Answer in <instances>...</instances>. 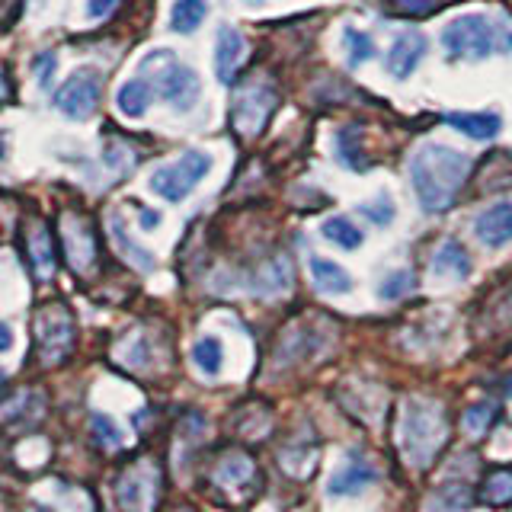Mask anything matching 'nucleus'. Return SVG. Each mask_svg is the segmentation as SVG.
Returning a JSON list of instances; mask_svg holds the SVG:
<instances>
[{"instance_id": "6ab92c4d", "label": "nucleus", "mask_w": 512, "mask_h": 512, "mask_svg": "<svg viewBox=\"0 0 512 512\" xmlns=\"http://www.w3.org/2000/svg\"><path fill=\"white\" fill-rule=\"evenodd\" d=\"M311 279L320 292H330V295H346L352 292V276L333 260H324V256H311Z\"/></svg>"}, {"instance_id": "cd10ccee", "label": "nucleus", "mask_w": 512, "mask_h": 512, "mask_svg": "<svg viewBox=\"0 0 512 512\" xmlns=\"http://www.w3.org/2000/svg\"><path fill=\"white\" fill-rule=\"evenodd\" d=\"M250 477H253V464H250V458H244V455L224 458V461L218 464V471H215V480H218V484H228V487L244 484V480H250Z\"/></svg>"}, {"instance_id": "72a5a7b5", "label": "nucleus", "mask_w": 512, "mask_h": 512, "mask_svg": "<svg viewBox=\"0 0 512 512\" xmlns=\"http://www.w3.org/2000/svg\"><path fill=\"white\" fill-rule=\"evenodd\" d=\"M32 71H36V77H39V87L48 90V87H52V74H55V55L42 52L36 61H32Z\"/></svg>"}, {"instance_id": "b1692460", "label": "nucleus", "mask_w": 512, "mask_h": 512, "mask_svg": "<svg viewBox=\"0 0 512 512\" xmlns=\"http://www.w3.org/2000/svg\"><path fill=\"white\" fill-rule=\"evenodd\" d=\"M109 231H112V240H116V244H119V250H122V253H125L128 260H132L138 269H144V272L154 269V256H151L148 250H141V247L135 244V240L125 234V224H122V218H119V215H112Z\"/></svg>"}, {"instance_id": "4c0bfd02", "label": "nucleus", "mask_w": 512, "mask_h": 512, "mask_svg": "<svg viewBox=\"0 0 512 512\" xmlns=\"http://www.w3.org/2000/svg\"><path fill=\"white\" fill-rule=\"evenodd\" d=\"M157 224H160V215L151 212V208H141V228H144V231H154Z\"/></svg>"}, {"instance_id": "2f4dec72", "label": "nucleus", "mask_w": 512, "mask_h": 512, "mask_svg": "<svg viewBox=\"0 0 512 512\" xmlns=\"http://www.w3.org/2000/svg\"><path fill=\"white\" fill-rule=\"evenodd\" d=\"M413 288V276L407 269H397V272H391L388 279L381 282V288H378V295L384 298V301H397V298H404L407 292Z\"/></svg>"}, {"instance_id": "4be33fe9", "label": "nucleus", "mask_w": 512, "mask_h": 512, "mask_svg": "<svg viewBox=\"0 0 512 512\" xmlns=\"http://www.w3.org/2000/svg\"><path fill=\"white\" fill-rule=\"evenodd\" d=\"M480 500L487 506H509L512 503V471H506V468L490 471L484 487H480Z\"/></svg>"}, {"instance_id": "423d86ee", "label": "nucleus", "mask_w": 512, "mask_h": 512, "mask_svg": "<svg viewBox=\"0 0 512 512\" xmlns=\"http://www.w3.org/2000/svg\"><path fill=\"white\" fill-rule=\"evenodd\" d=\"M276 103H279V93L276 87L269 84V80L256 77V80H247L244 87H237L234 100H231V125L237 135L244 138H253L260 135L269 116L276 112Z\"/></svg>"}, {"instance_id": "4468645a", "label": "nucleus", "mask_w": 512, "mask_h": 512, "mask_svg": "<svg viewBox=\"0 0 512 512\" xmlns=\"http://www.w3.org/2000/svg\"><path fill=\"white\" fill-rule=\"evenodd\" d=\"M378 471L368 464L359 452H349V458L336 468L333 480H330V493L333 496H356L362 493L368 484H375Z\"/></svg>"}, {"instance_id": "f704fd0d", "label": "nucleus", "mask_w": 512, "mask_h": 512, "mask_svg": "<svg viewBox=\"0 0 512 512\" xmlns=\"http://www.w3.org/2000/svg\"><path fill=\"white\" fill-rule=\"evenodd\" d=\"M391 4L404 13H413V16H429L432 10L442 7V0H391Z\"/></svg>"}, {"instance_id": "dca6fc26", "label": "nucleus", "mask_w": 512, "mask_h": 512, "mask_svg": "<svg viewBox=\"0 0 512 512\" xmlns=\"http://www.w3.org/2000/svg\"><path fill=\"white\" fill-rule=\"evenodd\" d=\"M432 276L445 282H464L471 276V256L458 240H445V244L432 253Z\"/></svg>"}, {"instance_id": "6e6552de", "label": "nucleus", "mask_w": 512, "mask_h": 512, "mask_svg": "<svg viewBox=\"0 0 512 512\" xmlns=\"http://www.w3.org/2000/svg\"><path fill=\"white\" fill-rule=\"evenodd\" d=\"M58 240L74 276H90L96 260H100V244H96L90 218H84L80 212H64L58 218Z\"/></svg>"}, {"instance_id": "f03ea898", "label": "nucleus", "mask_w": 512, "mask_h": 512, "mask_svg": "<svg viewBox=\"0 0 512 512\" xmlns=\"http://www.w3.org/2000/svg\"><path fill=\"white\" fill-rule=\"evenodd\" d=\"M442 48L455 61H484L490 55L512 52V29L484 13L455 16L442 29Z\"/></svg>"}, {"instance_id": "20e7f679", "label": "nucleus", "mask_w": 512, "mask_h": 512, "mask_svg": "<svg viewBox=\"0 0 512 512\" xmlns=\"http://www.w3.org/2000/svg\"><path fill=\"white\" fill-rule=\"evenodd\" d=\"M141 74L154 80V90L160 93V100H167L176 112H189L199 103L202 80L199 74L176 61L170 52H154L141 61Z\"/></svg>"}, {"instance_id": "393cba45", "label": "nucleus", "mask_w": 512, "mask_h": 512, "mask_svg": "<svg viewBox=\"0 0 512 512\" xmlns=\"http://www.w3.org/2000/svg\"><path fill=\"white\" fill-rule=\"evenodd\" d=\"M192 362H196L205 375H218L224 365V349L218 336H202V340L192 346Z\"/></svg>"}, {"instance_id": "1a4fd4ad", "label": "nucleus", "mask_w": 512, "mask_h": 512, "mask_svg": "<svg viewBox=\"0 0 512 512\" xmlns=\"http://www.w3.org/2000/svg\"><path fill=\"white\" fill-rule=\"evenodd\" d=\"M157 496H160V471L154 461L141 458L128 471H122L116 484V500L125 512H151L157 506Z\"/></svg>"}, {"instance_id": "412c9836", "label": "nucleus", "mask_w": 512, "mask_h": 512, "mask_svg": "<svg viewBox=\"0 0 512 512\" xmlns=\"http://www.w3.org/2000/svg\"><path fill=\"white\" fill-rule=\"evenodd\" d=\"M205 16H208L205 0H176L170 26H173V32H180V36H189V32H196L205 23Z\"/></svg>"}, {"instance_id": "7ed1b4c3", "label": "nucleus", "mask_w": 512, "mask_h": 512, "mask_svg": "<svg viewBox=\"0 0 512 512\" xmlns=\"http://www.w3.org/2000/svg\"><path fill=\"white\" fill-rule=\"evenodd\" d=\"M400 445H404V455L416 468H426L436 458V452L445 445V413L436 400H410L404 420H400Z\"/></svg>"}, {"instance_id": "9d476101", "label": "nucleus", "mask_w": 512, "mask_h": 512, "mask_svg": "<svg viewBox=\"0 0 512 512\" xmlns=\"http://www.w3.org/2000/svg\"><path fill=\"white\" fill-rule=\"evenodd\" d=\"M100 93H103V74L96 68H80L61 84L55 93V106L64 112L68 119H90L96 106H100Z\"/></svg>"}, {"instance_id": "ea45409f", "label": "nucleus", "mask_w": 512, "mask_h": 512, "mask_svg": "<svg viewBox=\"0 0 512 512\" xmlns=\"http://www.w3.org/2000/svg\"><path fill=\"white\" fill-rule=\"evenodd\" d=\"M10 77H7V71H0V100H7V96H10Z\"/></svg>"}, {"instance_id": "a878e982", "label": "nucleus", "mask_w": 512, "mask_h": 512, "mask_svg": "<svg viewBox=\"0 0 512 512\" xmlns=\"http://www.w3.org/2000/svg\"><path fill=\"white\" fill-rule=\"evenodd\" d=\"M324 237L330 240V244L343 247V250H356L362 244L359 224L349 221V218H330V221H324Z\"/></svg>"}, {"instance_id": "f3484780", "label": "nucleus", "mask_w": 512, "mask_h": 512, "mask_svg": "<svg viewBox=\"0 0 512 512\" xmlns=\"http://www.w3.org/2000/svg\"><path fill=\"white\" fill-rule=\"evenodd\" d=\"M288 288H292V263H288V256L276 253L272 260H266L260 266V272H256L253 292L266 295V298H276V295L288 292Z\"/></svg>"}, {"instance_id": "39448f33", "label": "nucleus", "mask_w": 512, "mask_h": 512, "mask_svg": "<svg viewBox=\"0 0 512 512\" xmlns=\"http://www.w3.org/2000/svg\"><path fill=\"white\" fill-rule=\"evenodd\" d=\"M74 343H77V327H74V314L68 311V304H61V301L42 304L36 314L39 359L45 365H58L74 352Z\"/></svg>"}, {"instance_id": "a19ab883", "label": "nucleus", "mask_w": 512, "mask_h": 512, "mask_svg": "<svg viewBox=\"0 0 512 512\" xmlns=\"http://www.w3.org/2000/svg\"><path fill=\"white\" fill-rule=\"evenodd\" d=\"M247 4H253V7H256V4H263V0H247Z\"/></svg>"}, {"instance_id": "58836bf2", "label": "nucleus", "mask_w": 512, "mask_h": 512, "mask_svg": "<svg viewBox=\"0 0 512 512\" xmlns=\"http://www.w3.org/2000/svg\"><path fill=\"white\" fill-rule=\"evenodd\" d=\"M13 349V330L7 324H0V352Z\"/></svg>"}, {"instance_id": "473e14b6", "label": "nucleus", "mask_w": 512, "mask_h": 512, "mask_svg": "<svg viewBox=\"0 0 512 512\" xmlns=\"http://www.w3.org/2000/svg\"><path fill=\"white\" fill-rule=\"evenodd\" d=\"M461 423H464V429L471 432V436H484L487 426L493 423V407H487V404L468 407V410H464V416H461Z\"/></svg>"}, {"instance_id": "e433bc0d", "label": "nucleus", "mask_w": 512, "mask_h": 512, "mask_svg": "<svg viewBox=\"0 0 512 512\" xmlns=\"http://www.w3.org/2000/svg\"><path fill=\"white\" fill-rule=\"evenodd\" d=\"M112 7H116V0H87V10H90V16H96V20L106 16Z\"/></svg>"}, {"instance_id": "f257e3e1", "label": "nucleus", "mask_w": 512, "mask_h": 512, "mask_svg": "<svg viewBox=\"0 0 512 512\" xmlns=\"http://www.w3.org/2000/svg\"><path fill=\"white\" fill-rule=\"evenodd\" d=\"M471 160L445 144H423L410 157V186L426 212L452 208L461 186L468 183Z\"/></svg>"}, {"instance_id": "f8f14e48", "label": "nucleus", "mask_w": 512, "mask_h": 512, "mask_svg": "<svg viewBox=\"0 0 512 512\" xmlns=\"http://www.w3.org/2000/svg\"><path fill=\"white\" fill-rule=\"evenodd\" d=\"M426 48H429V42H426L423 32H416V29L400 32V36L391 42V52H388V74L397 80H407L416 71V64L423 61Z\"/></svg>"}, {"instance_id": "ddd939ff", "label": "nucleus", "mask_w": 512, "mask_h": 512, "mask_svg": "<svg viewBox=\"0 0 512 512\" xmlns=\"http://www.w3.org/2000/svg\"><path fill=\"white\" fill-rule=\"evenodd\" d=\"M474 234L484 247H506L512 240V202H493L477 215Z\"/></svg>"}, {"instance_id": "7c9ffc66", "label": "nucleus", "mask_w": 512, "mask_h": 512, "mask_svg": "<svg viewBox=\"0 0 512 512\" xmlns=\"http://www.w3.org/2000/svg\"><path fill=\"white\" fill-rule=\"evenodd\" d=\"M90 429H93V442H96V445H103V448H119V445H122V429H119L116 423H112L109 416L93 413Z\"/></svg>"}, {"instance_id": "bb28decb", "label": "nucleus", "mask_w": 512, "mask_h": 512, "mask_svg": "<svg viewBox=\"0 0 512 512\" xmlns=\"http://www.w3.org/2000/svg\"><path fill=\"white\" fill-rule=\"evenodd\" d=\"M103 160L109 164V170H116L119 176H125V173H132V167L138 164V154H135V148L128 141L109 138L106 148H103Z\"/></svg>"}, {"instance_id": "0eeeda50", "label": "nucleus", "mask_w": 512, "mask_h": 512, "mask_svg": "<svg viewBox=\"0 0 512 512\" xmlns=\"http://www.w3.org/2000/svg\"><path fill=\"white\" fill-rule=\"evenodd\" d=\"M208 170H212V157L205 151H186L173 160V164H164L160 170H154L151 176V189L157 196H164L167 202H183L192 189H196Z\"/></svg>"}, {"instance_id": "2eb2a0df", "label": "nucleus", "mask_w": 512, "mask_h": 512, "mask_svg": "<svg viewBox=\"0 0 512 512\" xmlns=\"http://www.w3.org/2000/svg\"><path fill=\"white\" fill-rule=\"evenodd\" d=\"M247 55V42L234 26H221L218 29V42H215V74L221 84H231L237 77V68L244 64Z\"/></svg>"}, {"instance_id": "c756f323", "label": "nucleus", "mask_w": 512, "mask_h": 512, "mask_svg": "<svg viewBox=\"0 0 512 512\" xmlns=\"http://www.w3.org/2000/svg\"><path fill=\"white\" fill-rule=\"evenodd\" d=\"M352 135H356V128H346V132H340V144H336V157H340L352 173H365L368 160L359 157V144L352 141Z\"/></svg>"}, {"instance_id": "aec40b11", "label": "nucleus", "mask_w": 512, "mask_h": 512, "mask_svg": "<svg viewBox=\"0 0 512 512\" xmlns=\"http://www.w3.org/2000/svg\"><path fill=\"white\" fill-rule=\"evenodd\" d=\"M151 96H154V87L148 84V77H135V80H128V84L119 87L116 103H119V109L125 112V116L138 119V116H144V112H148Z\"/></svg>"}, {"instance_id": "9b49d317", "label": "nucleus", "mask_w": 512, "mask_h": 512, "mask_svg": "<svg viewBox=\"0 0 512 512\" xmlns=\"http://www.w3.org/2000/svg\"><path fill=\"white\" fill-rule=\"evenodd\" d=\"M20 244H23V253L29 260V269L32 276L39 282L52 279L55 276V237H52V228L42 221V218H23L20 224Z\"/></svg>"}, {"instance_id": "c85d7f7f", "label": "nucleus", "mask_w": 512, "mask_h": 512, "mask_svg": "<svg viewBox=\"0 0 512 512\" xmlns=\"http://www.w3.org/2000/svg\"><path fill=\"white\" fill-rule=\"evenodd\" d=\"M394 212H397V208H394L388 192H378V199L359 205V215H365L368 221H375L378 228H388V224L394 221Z\"/></svg>"}, {"instance_id": "5701e85b", "label": "nucleus", "mask_w": 512, "mask_h": 512, "mask_svg": "<svg viewBox=\"0 0 512 512\" xmlns=\"http://www.w3.org/2000/svg\"><path fill=\"white\" fill-rule=\"evenodd\" d=\"M343 45H346V55H349L352 68H359V64L372 61L378 55L372 36H368V32H362V29H356V26H346L343 29Z\"/></svg>"}, {"instance_id": "a211bd4d", "label": "nucleus", "mask_w": 512, "mask_h": 512, "mask_svg": "<svg viewBox=\"0 0 512 512\" xmlns=\"http://www.w3.org/2000/svg\"><path fill=\"white\" fill-rule=\"evenodd\" d=\"M445 125L458 128V132H461V135H468V138L490 141V138L500 135L503 119L496 116V112H448V116H445Z\"/></svg>"}, {"instance_id": "c9c22d12", "label": "nucleus", "mask_w": 512, "mask_h": 512, "mask_svg": "<svg viewBox=\"0 0 512 512\" xmlns=\"http://www.w3.org/2000/svg\"><path fill=\"white\" fill-rule=\"evenodd\" d=\"M26 0H0V29H10L16 20H20Z\"/></svg>"}, {"instance_id": "79ce46f5", "label": "nucleus", "mask_w": 512, "mask_h": 512, "mask_svg": "<svg viewBox=\"0 0 512 512\" xmlns=\"http://www.w3.org/2000/svg\"><path fill=\"white\" fill-rule=\"evenodd\" d=\"M0 384H4V372H0Z\"/></svg>"}]
</instances>
